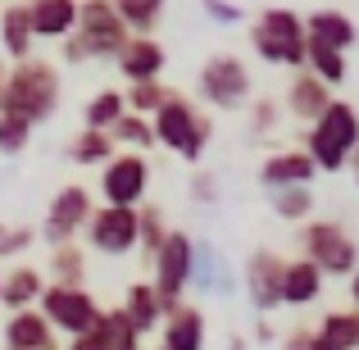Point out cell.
<instances>
[{
	"label": "cell",
	"mask_w": 359,
	"mask_h": 350,
	"mask_svg": "<svg viewBox=\"0 0 359 350\" xmlns=\"http://www.w3.org/2000/svg\"><path fill=\"white\" fill-rule=\"evenodd\" d=\"M64 82H60V64L41 60V55H27L14 60V69H5V114L23 119L27 128L46 123L60 109Z\"/></svg>",
	"instance_id": "1"
},
{
	"label": "cell",
	"mask_w": 359,
	"mask_h": 350,
	"mask_svg": "<svg viewBox=\"0 0 359 350\" xmlns=\"http://www.w3.org/2000/svg\"><path fill=\"white\" fill-rule=\"evenodd\" d=\"M150 132H155V146H164V150H173L177 159H191L196 164V159L205 155V146H210V137H214V123L187 91H168L164 105L150 114Z\"/></svg>",
	"instance_id": "2"
},
{
	"label": "cell",
	"mask_w": 359,
	"mask_h": 350,
	"mask_svg": "<svg viewBox=\"0 0 359 350\" xmlns=\"http://www.w3.org/2000/svg\"><path fill=\"white\" fill-rule=\"evenodd\" d=\"M359 146V109L351 100H327V109L305 128V155L314 159L318 173H341L351 150Z\"/></svg>",
	"instance_id": "3"
},
{
	"label": "cell",
	"mask_w": 359,
	"mask_h": 350,
	"mask_svg": "<svg viewBox=\"0 0 359 350\" xmlns=\"http://www.w3.org/2000/svg\"><path fill=\"white\" fill-rule=\"evenodd\" d=\"M250 46L264 64H278V69H305V51H309V36H305V14L287 5H269L255 14L250 23Z\"/></svg>",
	"instance_id": "4"
},
{
	"label": "cell",
	"mask_w": 359,
	"mask_h": 350,
	"mask_svg": "<svg viewBox=\"0 0 359 350\" xmlns=\"http://www.w3.org/2000/svg\"><path fill=\"white\" fill-rule=\"evenodd\" d=\"M150 269H155V296H159V309L173 314L182 305V291L191 282V269H196V245L182 228H168V236L159 241V250L150 255Z\"/></svg>",
	"instance_id": "5"
},
{
	"label": "cell",
	"mask_w": 359,
	"mask_h": 350,
	"mask_svg": "<svg viewBox=\"0 0 359 350\" xmlns=\"http://www.w3.org/2000/svg\"><path fill=\"white\" fill-rule=\"evenodd\" d=\"M300 250H305L309 264H318L323 278H351L355 264H359V241L341 228V223H332V219L305 223V232H300Z\"/></svg>",
	"instance_id": "6"
},
{
	"label": "cell",
	"mask_w": 359,
	"mask_h": 350,
	"mask_svg": "<svg viewBox=\"0 0 359 350\" xmlns=\"http://www.w3.org/2000/svg\"><path fill=\"white\" fill-rule=\"evenodd\" d=\"M250 91H255L250 69H245L237 55L219 51L201 64V100L210 109H245L250 105Z\"/></svg>",
	"instance_id": "7"
},
{
	"label": "cell",
	"mask_w": 359,
	"mask_h": 350,
	"mask_svg": "<svg viewBox=\"0 0 359 350\" xmlns=\"http://www.w3.org/2000/svg\"><path fill=\"white\" fill-rule=\"evenodd\" d=\"M78 41L87 46L91 60H114L123 51V41H128V23L118 18L114 0H78Z\"/></svg>",
	"instance_id": "8"
},
{
	"label": "cell",
	"mask_w": 359,
	"mask_h": 350,
	"mask_svg": "<svg viewBox=\"0 0 359 350\" xmlns=\"http://www.w3.org/2000/svg\"><path fill=\"white\" fill-rule=\"evenodd\" d=\"M150 191V159L141 150H114V155L100 164V196L105 205H128L137 210Z\"/></svg>",
	"instance_id": "9"
},
{
	"label": "cell",
	"mask_w": 359,
	"mask_h": 350,
	"mask_svg": "<svg viewBox=\"0 0 359 350\" xmlns=\"http://www.w3.org/2000/svg\"><path fill=\"white\" fill-rule=\"evenodd\" d=\"M36 309H41L46 323H50L55 332H64V337L87 332V328H96V318H100V300L91 296L87 287H60V282H50V287L41 291Z\"/></svg>",
	"instance_id": "10"
},
{
	"label": "cell",
	"mask_w": 359,
	"mask_h": 350,
	"mask_svg": "<svg viewBox=\"0 0 359 350\" xmlns=\"http://www.w3.org/2000/svg\"><path fill=\"white\" fill-rule=\"evenodd\" d=\"M87 241H91V250L109 255V260L132 255L137 250V210H128V205H100V210H91Z\"/></svg>",
	"instance_id": "11"
},
{
	"label": "cell",
	"mask_w": 359,
	"mask_h": 350,
	"mask_svg": "<svg viewBox=\"0 0 359 350\" xmlns=\"http://www.w3.org/2000/svg\"><path fill=\"white\" fill-rule=\"evenodd\" d=\"M91 191L82 182H64L60 191L50 196V210H46V223H41V236L50 245H60V241H73L82 228H87V219H91Z\"/></svg>",
	"instance_id": "12"
},
{
	"label": "cell",
	"mask_w": 359,
	"mask_h": 350,
	"mask_svg": "<svg viewBox=\"0 0 359 350\" xmlns=\"http://www.w3.org/2000/svg\"><path fill=\"white\" fill-rule=\"evenodd\" d=\"M323 296V273L318 264H309L305 255L300 260H282V282H278V305H291V309H305Z\"/></svg>",
	"instance_id": "13"
},
{
	"label": "cell",
	"mask_w": 359,
	"mask_h": 350,
	"mask_svg": "<svg viewBox=\"0 0 359 350\" xmlns=\"http://www.w3.org/2000/svg\"><path fill=\"white\" fill-rule=\"evenodd\" d=\"M114 64H118L123 82H146V78H159V73H164L168 55H164V46H159L155 36H137L132 32L128 41H123V51L114 55Z\"/></svg>",
	"instance_id": "14"
},
{
	"label": "cell",
	"mask_w": 359,
	"mask_h": 350,
	"mask_svg": "<svg viewBox=\"0 0 359 350\" xmlns=\"http://www.w3.org/2000/svg\"><path fill=\"white\" fill-rule=\"evenodd\" d=\"M36 41H64L78 27V0H23Z\"/></svg>",
	"instance_id": "15"
},
{
	"label": "cell",
	"mask_w": 359,
	"mask_h": 350,
	"mask_svg": "<svg viewBox=\"0 0 359 350\" xmlns=\"http://www.w3.org/2000/svg\"><path fill=\"white\" fill-rule=\"evenodd\" d=\"M314 159L305 155L300 146H291V150H273L269 159H264V168H259V182L269 187V191H278V187H309L314 182Z\"/></svg>",
	"instance_id": "16"
},
{
	"label": "cell",
	"mask_w": 359,
	"mask_h": 350,
	"mask_svg": "<svg viewBox=\"0 0 359 350\" xmlns=\"http://www.w3.org/2000/svg\"><path fill=\"white\" fill-rule=\"evenodd\" d=\"M278 282H282V255L255 250L245 260V296L255 300V309H278Z\"/></svg>",
	"instance_id": "17"
},
{
	"label": "cell",
	"mask_w": 359,
	"mask_h": 350,
	"mask_svg": "<svg viewBox=\"0 0 359 350\" xmlns=\"http://www.w3.org/2000/svg\"><path fill=\"white\" fill-rule=\"evenodd\" d=\"M305 36H309V46H327V51L346 55L359 32L346 9H314V14H305Z\"/></svg>",
	"instance_id": "18"
},
{
	"label": "cell",
	"mask_w": 359,
	"mask_h": 350,
	"mask_svg": "<svg viewBox=\"0 0 359 350\" xmlns=\"http://www.w3.org/2000/svg\"><path fill=\"white\" fill-rule=\"evenodd\" d=\"M282 100H287V114L309 128V123H314V119L327 109L332 87H323V82H318L309 69H296V78H291V87H287V96H282Z\"/></svg>",
	"instance_id": "19"
},
{
	"label": "cell",
	"mask_w": 359,
	"mask_h": 350,
	"mask_svg": "<svg viewBox=\"0 0 359 350\" xmlns=\"http://www.w3.org/2000/svg\"><path fill=\"white\" fill-rule=\"evenodd\" d=\"M5 346L9 350H55V328L46 323L41 309H14L5 323Z\"/></svg>",
	"instance_id": "20"
},
{
	"label": "cell",
	"mask_w": 359,
	"mask_h": 350,
	"mask_svg": "<svg viewBox=\"0 0 359 350\" xmlns=\"http://www.w3.org/2000/svg\"><path fill=\"white\" fill-rule=\"evenodd\" d=\"M46 291V278L32 269V264H14L9 273H0V305L9 309H32Z\"/></svg>",
	"instance_id": "21"
},
{
	"label": "cell",
	"mask_w": 359,
	"mask_h": 350,
	"mask_svg": "<svg viewBox=\"0 0 359 350\" xmlns=\"http://www.w3.org/2000/svg\"><path fill=\"white\" fill-rule=\"evenodd\" d=\"M164 350H205V314L196 305L164 314Z\"/></svg>",
	"instance_id": "22"
},
{
	"label": "cell",
	"mask_w": 359,
	"mask_h": 350,
	"mask_svg": "<svg viewBox=\"0 0 359 350\" xmlns=\"http://www.w3.org/2000/svg\"><path fill=\"white\" fill-rule=\"evenodd\" d=\"M0 41H5L9 60H27V55H36V36H32V23H27V5H23V0H14V5L0 9Z\"/></svg>",
	"instance_id": "23"
},
{
	"label": "cell",
	"mask_w": 359,
	"mask_h": 350,
	"mask_svg": "<svg viewBox=\"0 0 359 350\" xmlns=\"http://www.w3.org/2000/svg\"><path fill=\"white\" fill-rule=\"evenodd\" d=\"M123 314H128V323L137 328V337L155 332L159 323H164V309H159V296L150 282H132L128 296H123Z\"/></svg>",
	"instance_id": "24"
},
{
	"label": "cell",
	"mask_w": 359,
	"mask_h": 350,
	"mask_svg": "<svg viewBox=\"0 0 359 350\" xmlns=\"http://www.w3.org/2000/svg\"><path fill=\"white\" fill-rule=\"evenodd\" d=\"M314 337H318V350H359V314L332 309V314L314 328Z\"/></svg>",
	"instance_id": "25"
},
{
	"label": "cell",
	"mask_w": 359,
	"mask_h": 350,
	"mask_svg": "<svg viewBox=\"0 0 359 350\" xmlns=\"http://www.w3.org/2000/svg\"><path fill=\"white\" fill-rule=\"evenodd\" d=\"M50 278L60 282V287H82V282H87V255H82L78 241L50 245Z\"/></svg>",
	"instance_id": "26"
},
{
	"label": "cell",
	"mask_w": 359,
	"mask_h": 350,
	"mask_svg": "<svg viewBox=\"0 0 359 350\" xmlns=\"http://www.w3.org/2000/svg\"><path fill=\"white\" fill-rule=\"evenodd\" d=\"M109 155H114V137H109V132L82 128L78 137L69 141V159H73V164H82V168H100Z\"/></svg>",
	"instance_id": "27"
},
{
	"label": "cell",
	"mask_w": 359,
	"mask_h": 350,
	"mask_svg": "<svg viewBox=\"0 0 359 350\" xmlns=\"http://www.w3.org/2000/svg\"><path fill=\"white\" fill-rule=\"evenodd\" d=\"M123 114V91L118 87H100L96 96L87 100V109H82V128H96V132H109L114 128V119Z\"/></svg>",
	"instance_id": "28"
},
{
	"label": "cell",
	"mask_w": 359,
	"mask_h": 350,
	"mask_svg": "<svg viewBox=\"0 0 359 350\" xmlns=\"http://www.w3.org/2000/svg\"><path fill=\"white\" fill-rule=\"evenodd\" d=\"M164 236H168V219H164V210H159V205H146V201H141V205H137V250L150 260V255L159 250V241H164Z\"/></svg>",
	"instance_id": "29"
},
{
	"label": "cell",
	"mask_w": 359,
	"mask_h": 350,
	"mask_svg": "<svg viewBox=\"0 0 359 350\" xmlns=\"http://www.w3.org/2000/svg\"><path fill=\"white\" fill-rule=\"evenodd\" d=\"M164 96H168V87H164L159 78L128 82V91H123V109H128V114H141V119H150L159 105H164Z\"/></svg>",
	"instance_id": "30"
},
{
	"label": "cell",
	"mask_w": 359,
	"mask_h": 350,
	"mask_svg": "<svg viewBox=\"0 0 359 350\" xmlns=\"http://www.w3.org/2000/svg\"><path fill=\"white\" fill-rule=\"evenodd\" d=\"M109 137H114V146H128V150H141L146 155L150 146H155V132H150V119H141V114H123L114 119V128H109Z\"/></svg>",
	"instance_id": "31"
},
{
	"label": "cell",
	"mask_w": 359,
	"mask_h": 350,
	"mask_svg": "<svg viewBox=\"0 0 359 350\" xmlns=\"http://www.w3.org/2000/svg\"><path fill=\"white\" fill-rule=\"evenodd\" d=\"M305 69L314 73L323 87H341V82H346V55L327 51V46H309V51H305Z\"/></svg>",
	"instance_id": "32"
},
{
	"label": "cell",
	"mask_w": 359,
	"mask_h": 350,
	"mask_svg": "<svg viewBox=\"0 0 359 350\" xmlns=\"http://www.w3.org/2000/svg\"><path fill=\"white\" fill-rule=\"evenodd\" d=\"M118 18L128 23V32L137 36H150V27L159 23V14H164V0H114Z\"/></svg>",
	"instance_id": "33"
},
{
	"label": "cell",
	"mask_w": 359,
	"mask_h": 350,
	"mask_svg": "<svg viewBox=\"0 0 359 350\" xmlns=\"http://www.w3.org/2000/svg\"><path fill=\"white\" fill-rule=\"evenodd\" d=\"M309 210H314V191L309 187H278L273 191V214L287 223H300L309 219Z\"/></svg>",
	"instance_id": "34"
},
{
	"label": "cell",
	"mask_w": 359,
	"mask_h": 350,
	"mask_svg": "<svg viewBox=\"0 0 359 350\" xmlns=\"http://www.w3.org/2000/svg\"><path fill=\"white\" fill-rule=\"evenodd\" d=\"M100 332H105V342H109V350H137L141 346V337H137V328L128 323V314L123 309H100Z\"/></svg>",
	"instance_id": "35"
},
{
	"label": "cell",
	"mask_w": 359,
	"mask_h": 350,
	"mask_svg": "<svg viewBox=\"0 0 359 350\" xmlns=\"http://www.w3.org/2000/svg\"><path fill=\"white\" fill-rule=\"evenodd\" d=\"M245 114H250V128H255V137H269V132H278V123H282V109H278V100H269V96H250Z\"/></svg>",
	"instance_id": "36"
},
{
	"label": "cell",
	"mask_w": 359,
	"mask_h": 350,
	"mask_svg": "<svg viewBox=\"0 0 359 350\" xmlns=\"http://www.w3.org/2000/svg\"><path fill=\"white\" fill-rule=\"evenodd\" d=\"M27 146H32V128L23 119L0 114V155H23Z\"/></svg>",
	"instance_id": "37"
},
{
	"label": "cell",
	"mask_w": 359,
	"mask_h": 350,
	"mask_svg": "<svg viewBox=\"0 0 359 350\" xmlns=\"http://www.w3.org/2000/svg\"><path fill=\"white\" fill-rule=\"evenodd\" d=\"M36 236H32V228H9V223H0V260H9V255H23L27 245H32Z\"/></svg>",
	"instance_id": "38"
},
{
	"label": "cell",
	"mask_w": 359,
	"mask_h": 350,
	"mask_svg": "<svg viewBox=\"0 0 359 350\" xmlns=\"http://www.w3.org/2000/svg\"><path fill=\"white\" fill-rule=\"evenodd\" d=\"M69 350H109V342H105V332H100V323H96V328H87V332L69 337Z\"/></svg>",
	"instance_id": "39"
},
{
	"label": "cell",
	"mask_w": 359,
	"mask_h": 350,
	"mask_svg": "<svg viewBox=\"0 0 359 350\" xmlns=\"http://www.w3.org/2000/svg\"><path fill=\"white\" fill-rule=\"evenodd\" d=\"M60 60H64V64H87V60H91V55H87V46L78 41V32H69V36L60 41Z\"/></svg>",
	"instance_id": "40"
},
{
	"label": "cell",
	"mask_w": 359,
	"mask_h": 350,
	"mask_svg": "<svg viewBox=\"0 0 359 350\" xmlns=\"http://www.w3.org/2000/svg\"><path fill=\"white\" fill-rule=\"evenodd\" d=\"M282 350H318V337H314V328H296V332H287V342H282Z\"/></svg>",
	"instance_id": "41"
},
{
	"label": "cell",
	"mask_w": 359,
	"mask_h": 350,
	"mask_svg": "<svg viewBox=\"0 0 359 350\" xmlns=\"http://www.w3.org/2000/svg\"><path fill=\"white\" fill-rule=\"evenodd\" d=\"M191 191H196V201H214V191H219V187H214V177H210V173H196Z\"/></svg>",
	"instance_id": "42"
},
{
	"label": "cell",
	"mask_w": 359,
	"mask_h": 350,
	"mask_svg": "<svg viewBox=\"0 0 359 350\" xmlns=\"http://www.w3.org/2000/svg\"><path fill=\"white\" fill-rule=\"evenodd\" d=\"M205 9H214V14H219V18H228V23H237V9H232V5H223V0H205Z\"/></svg>",
	"instance_id": "43"
},
{
	"label": "cell",
	"mask_w": 359,
	"mask_h": 350,
	"mask_svg": "<svg viewBox=\"0 0 359 350\" xmlns=\"http://www.w3.org/2000/svg\"><path fill=\"white\" fill-rule=\"evenodd\" d=\"M351 300H355V309H359V264H355V273H351Z\"/></svg>",
	"instance_id": "44"
},
{
	"label": "cell",
	"mask_w": 359,
	"mask_h": 350,
	"mask_svg": "<svg viewBox=\"0 0 359 350\" xmlns=\"http://www.w3.org/2000/svg\"><path fill=\"white\" fill-rule=\"evenodd\" d=\"M346 164H351V168H355V182H359V146L351 150V159H346Z\"/></svg>",
	"instance_id": "45"
},
{
	"label": "cell",
	"mask_w": 359,
	"mask_h": 350,
	"mask_svg": "<svg viewBox=\"0 0 359 350\" xmlns=\"http://www.w3.org/2000/svg\"><path fill=\"white\" fill-rule=\"evenodd\" d=\"M0 114H5V64H0Z\"/></svg>",
	"instance_id": "46"
},
{
	"label": "cell",
	"mask_w": 359,
	"mask_h": 350,
	"mask_svg": "<svg viewBox=\"0 0 359 350\" xmlns=\"http://www.w3.org/2000/svg\"><path fill=\"white\" fill-rule=\"evenodd\" d=\"M137 350H141V346H137Z\"/></svg>",
	"instance_id": "47"
}]
</instances>
